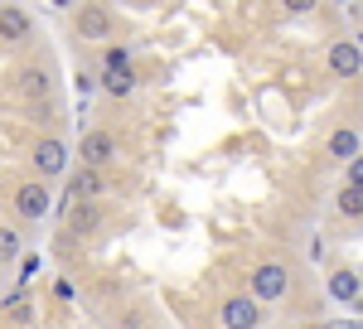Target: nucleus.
I'll return each mask as SVG.
<instances>
[{"instance_id": "obj_16", "label": "nucleus", "mask_w": 363, "mask_h": 329, "mask_svg": "<svg viewBox=\"0 0 363 329\" xmlns=\"http://www.w3.org/2000/svg\"><path fill=\"white\" fill-rule=\"evenodd\" d=\"M20 257V233L15 228H0V267H10Z\"/></svg>"}, {"instance_id": "obj_8", "label": "nucleus", "mask_w": 363, "mask_h": 329, "mask_svg": "<svg viewBox=\"0 0 363 329\" xmlns=\"http://www.w3.org/2000/svg\"><path fill=\"white\" fill-rule=\"evenodd\" d=\"M68 238H92L102 228V203L97 199H68Z\"/></svg>"}, {"instance_id": "obj_10", "label": "nucleus", "mask_w": 363, "mask_h": 329, "mask_svg": "<svg viewBox=\"0 0 363 329\" xmlns=\"http://www.w3.org/2000/svg\"><path fill=\"white\" fill-rule=\"evenodd\" d=\"M78 155H83V164H92V169L116 164V140H112V131H87L83 145H78Z\"/></svg>"}, {"instance_id": "obj_14", "label": "nucleus", "mask_w": 363, "mask_h": 329, "mask_svg": "<svg viewBox=\"0 0 363 329\" xmlns=\"http://www.w3.org/2000/svg\"><path fill=\"white\" fill-rule=\"evenodd\" d=\"M335 208H339V218H363V189L359 184H344L335 194Z\"/></svg>"}, {"instance_id": "obj_7", "label": "nucleus", "mask_w": 363, "mask_h": 329, "mask_svg": "<svg viewBox=\"0 0 363 329\" xmlns=\"http://www.w3.org/2000/svg\"><path fill=\"white\" fill-rule=\"evenodd\" d=\"M29 39H34L29 10H20V5H0V44H5V49H25Z\"/></svg>"}, {"instance_id": "obj_4", "label": "nucleus", "mask_w": 363, "mask_h": 329, "mask_svg": "<svg viewBox=\"0 0 363 329\" xmlns=\"http://www.w3.org/2000/svg\"><path fill=\"white\" fill-rule=\"evenodd\" d=\"M10 203H15V213L25 223H39V218H49V184L44 179H20L15 184V194H10Z\"/></svg>"}, {"instance_id": "obj_6", "label": "nucleus", "mask_w": 363, "mask_h": 329, "mask_svg": "<svg viewBox=\"0 0 363 329\" xmlns=\"http://www.w3.org/2000/svg\"><path fill=\"white\" fill-rule=\"evenodd\" d=\"M218 325L223 329H262V305L252 296H228L218 305Z\"/></svg>"}, {"instance_id": "obj_12", "label": "nucleus", "mask_w": 363, "mask_h": 329, "mask_svg": "<svg viewBox=\"0 0 363 329\" xmlns=\"http://www.w3.org/2000/svg\"><path fill=\"white\" fill-rule=\"evenodd\" d=\"M102 92L107 97H131L136 92V68H107L102 73Z\"/></svg>"}, {"instance_id": "obj_15", "label": "nucleus", "mask_w": 363, "mask_h": 329, "mask_svg": "<svg viewBox=\"0 0 363 329\" xmlns=\"http://www.w3.org/2000/svg\"><path fill=\"white\" fill-rule=\"evenodd\" d=\"M330 291H335V301H359V276L349 272V267H339L330 276Z\"/></svg>"}, {"instance_id": "obj_20", "label": "nucleus", "mask_w": 363, "mask_h": 329, "mask_svg": "<svg viewBox=\"0 0 363 329\" xmlns=\"http://www.w3.org/2000/svg\"><path fill=\"white\" fill-rule=\"evenodd\" d=\"M354 20H359V25H363V5H359V10H354Z\"/></svg>"}, {"instance_id": "obj_18", "label": "nucleus", "mask_w": 363, "mask_h": 329, "mask_svg": "<svg viewBox=\"0 0 363 329\" xmlns=\"http://www.w3.org/2000/svg\"><path fill=\"white\" fill-rule=\"evenodd\" d=\"M315 5H320V0H281V10H286V15H296V20H301V15H310Z\"/></svg>"}, {"instance_id": "obj_17", "label": "nucleus", "mask_w": 363, "mask_h": 329, "mask_svg": "<svg viewBox=\"0 0 363 329\" xmlns=\"http://www.w3.org/2000/svg\"><path fill=\"white\" fill-rule=\"evenodd\" d=\"M107 68H131V54H126V49H107V54H102V73H107Z\"/></svg>"}, {"instance_id": "obj_11", "label": "nucleus", "mask_w": 363, "mask_h": 329, "mask_svg": "<svg viewBox=\"0 0 363 329\" xmlns=\"http://www.w3.org/2000/svg\"><path fill=\"white\" fill-rule=\"evenodd\" d=\"M325 155L339 164H349L354 155H359V126H335V136H330V145H325Z\"/></svg>"}, {"instance_id": "obj_2", "label": "nucleus", "mask_w": 363, "mask_h": 329, "mask_svg": "<svg viewBox=\"0 0 363 329\" xmlns=\"http://www.w3.org/2000/svg\"><path fill=\"white\" fill-rule=\"evenodd\" d=\"M15 87H20V97L34 102V107H49L54 102V68L49 63H39V58H29L15 68Z\"/></svg>"}, {"instance_id": "obj_9", "label": "nucleus", "mask_w": 363, "mask_h": 329, "mask_svg": "<svg viewBox=\"0 0 363 329\" xmlns=\"http://www.w3.org/2000/svg\"><path fill=\"white\" fill-rule=\"evenodd\" d=\"M325 58H330V73L335 78H359L363 73V44L359 39H335Z\"/></svg>"}, {"instance_id": "obj_3", "label": "nucleus", "mask_w": 363, "mask_h": 329, "mask_svg": "<svg viewBox=\"0 0 363 329\" xmlns=\"http://www.w3.org/2000/svg\"><path fill=\"white\" fill-rule=\"evenodd\" d=\"M29 169H34V179L54 184L58 174L68 169V145H63V136H39V140H34V150H29Z\"/></svg>"}, {"instance_id": "obj_19", "label": "nucleus", "mask_w": 363, "mask_h": 329, "mask_svg": "<svg viewBox=\"0 0 363 329\" xmlns=\"http://www.w3.org/2000/svg\"><path fill=\"white\" fill-rule=\"evenodd\" d=\"M344 184H359V189H363V150L349 160V169H344Z\"/></svg>"}, {"instance_id": "obj_5", "label": "nucleus", "mask_w": 363, "mask_h": 329, "mask_svg": "<svg viewBox=\"0 0 363 329\" xmlns=\"http://www.w3.org/2000/svg\"><path fill=\"white\" fill-rule=\"evenodd\" d=\"M73 34H78V39H112L116 34V15L107 10V5L87 0V5L73 10Z\"/></svg>"}, {"instance_id": "obj_1", "label": "nucleus", "mask_w": 363, "mask_h": 329, "mask_svg": "<svg viewBox=\"0 0 363 329\" xmlns=\"http://www.w3.org/2000/svg\"><path fill=\"white\" fill-rule=\"evenodd\" d=\"M291 286H296V276H291L286 262H262V267H252V276H247V296L257 305H281L291 296Z\"/></svg>"}, {"instance_id": "obj_21", "label": "nucleus", "mask_w": 363, "mask_h": 329, "mask_svg": "<svg viewBox=\"0 0 363 329\" xmlns=\"http://www.w3.org/2000/svg\"><path fill=\"white\" fill-rule=\"evenodd\" d=\"M97 5H102V0H97Z\"/></svg>"}, {"instance_id": "obj_13", "label": "nucleus", "mask_w": 363, "mask_h": 329, "mask_svg": "<svg viewBox=\"0 0 363 329\" xmlns=\"http://www.w3.org/2000/svg\"><path fill=\"white\" fill-rule=\"evenodd\" d=\"M102 189H107V179H102V169H92V164H83V169L73 174V199H97Z\"/></svg>"}]
</instances>
